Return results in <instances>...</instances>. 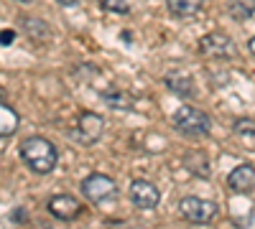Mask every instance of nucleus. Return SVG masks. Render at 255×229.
<instances>
[{
	"instance_id": "obj_9",
	"label": "nucleus",
	"mask_w": 255,
	"mask_h": 229,
	"mask_svg": "<svg viewBox=\"0 0 255 229\" xmlns=\"http://www.w3.org/2000/svg\"><path fill=\"white\" fill-rule=\"evenodd\" d=\"M227 186L235 194H248L253 186H255V168L250 163H243V165H238L235 171H230V176H227Z\"/></svg>"
},
{
	"instance_id": "obj_17",
	"label": "nucleus",
	"mask_w": 255,
	"mask_h": 229,
	"mask_svg": "<svg viewBox=\"0 0 255 229\" xmlns=\"http://www.w3.org/2000/svg\"><path fill=\"white\" fill-rule=\"evenodd\" d=\"M235 133L238 135H255V120H250V117L235 120Z\"/></svg>"
},
{
	"instance_id": "obj_19",
	"label": "nucleus",
	"mask_w": 255,
	"mask_h": 229,
	"mask_svg": "<svg viewBox=\"0 0 255 229\" xmlns=\"http://www.w3.org/2000/svg\"><path fill=\"white\" fill-rule=\"evenodd\" d=\"M59 5H64V8H69V5H77V0H56Z\"/></svg>"
},
{
	"instance_id": "obj_6",
	"label": "nucleus",
	"mask_w": 255,
	"mask_h": 229,
	"mask_svg": "<svg viewBox=\"0 0 255 229\" xmlns=\"http://www.w3.org/2000/svg\"><path fill=\"white\" fill-rule=\"evenodd\" d=\"M128 196H130V201L138 206V209H153V206H158V201H161L158 186L151 183V181H143V178H135L130 183Z\"/></svg>"
},
{
	"instance_id": "obj_14",
	"label": "nucleus",
	"mask_w": 255,
	"mask_h": 229,
	"mask_svg": "<svg viewBox=\"0 0 255 229\" xmlns=\"http://www.w3.org/2000/svg\"><path fill=\"white\" fill-rule=\"evenodd\" d=\"M166 5L179 18H191V15H197L202 10L204 0H166Z\"/></svg>"
},
{
	"instance_id": "obj_18",
	"label": "nucleus",
	"mask_w": 255,
	"mask_h": 229,
	"mask_svg": "<svg viewBox=\"0 0 255 229\" xmlns=\"http://www.w3.org/2000/svg\"><path fill=\"white\" fill-rule=\"evenodd\" d=\"M15 38V33L13 31H8V28H3V46H10V41Z\"/></svg>"
},
{
	"instance_id": "obj_16",
	"label": "nucleus",
	"mask_w": 255,
	"mask_h": 229,
	"mask_svg": "<svg viewBox=\"0 0 255 229\" xmlns=\"http://www.w3.org/2000/svg\"><path fill=\"white\" fill-rule=\"evenodd\" d=\"M102 8L113 13H130V0H102Z\"/></svg>"
},
{
	"instance_id": "obj_2",
	"label": "nucleus",
	"mask_w": 255,
	"mask_h": 229,
	"mask_svg": "<svg viewBox=\"0 0 255 229\" xmlns=\"http://www.w3.org/2000/svg\"><path fill=\"white\" fill-rule=\"evenodd\" d=\"M174 125H176V130H181L184 135H191V138L209 135V130H212L209 115L197 110V107H191V105H181L174 112Z\"/></svg>"
},
{
	"instance_id": "obj_7",
	"label": "nucleus",
	"mask_w": 255,
	"mask_h": 229,
	"mask_svg": "<svg viewBox=\"0 0 255 229\" xmlns=\"http://www.w3.org/2000/svg\"><path fill=\"white\" fill-rule=\"evenodd\" d=\"M102 130H105V122L100 115L95 112H82L79 120H77V130H74V138L82 143V145H92L102 138Z\"/></svg>"
},
{
	"instance_id": "obj_10",
	"label": "nucleus",
	"mask_w": 255,
	"mask_h": 229,
	"mask_svg": "<svg viewBox=\"0 0 255 229\" xmlns=\"http://www.w3.org/2000/svg\"><path fill=\"white\" fill-rule=\"evenodd\" d=\"M20 28H23V33H26L28 38H33V41H46V38L51 36L46 20H41V18H28V15H23V18H20Z\"/></svg>"
},
{
	"instance_id": "obj_12",
	"label": "nucleus",
	"mask_w": 255,
	"mask_h": 229,
	"mask_svg": "<svg viewBox=\"0 0 255 229\" xmlns=\"http://www.w3.org/2000/svg\"><path fill=\"white\" fill-rule=\"evenodd\" d=\"M166 84L171 92L181 94V97H191L194 94V79H191L189 74H181V72H174L166 76Z\"/></svg>"
},
{
	"instance_id": "obj_21",
	"label": "nucleus",
	"mask_w": 255,
	"mask_h": 229,
	"mask_svg": "<svg viewBox=\"0 0 255 229\" xmlns=\"http://www.w3.org/2000/svg\"><path fill=\"white\" fill-rule=\"evenodd\" d=\"M15 3H23V5H28V3H33V0H15Z\"/></svg>"
},
{
	"instance_id": "obj_5",
	"label": "nucleus",
	"mask_w": 255,
	"mask_h": 229,
	"mask_svg": "<svg viewBox=\"0 0 255 229\" xmlns=\"http://www.w3.org/2000/svg\"><path fill=\"white\" fill-rule=\"evenodd\" d=\"M79 189H82L84 199L92 201V204H100V201H105V199H110V196L118 194L115 181H113L110 176H105V173H92V176H87V178L82 181Z\"/></svg>"
},
{
	"instance_id": "obj_8",
	"label": "nucleus",
	"mask_w": 255,
	"mask_h": 229,
	"mask_svg": "<svg viewBox=\"0 0 255 229\" xmlns=\"http://www.w3.org/2000/svg\"><path fill=\"white\" fill-rule=\"evenodd\" d=\"M49 212H51V217H56L61 222H69V219H77L82 214V204L69 194H59L49 201Z\"/></svg>"
},
{
	"instance_id": "obj_1",
	"label": "nucleus",
	"mask_w": 255,
	"mask_h": 229,
	"mask_svg": "<svg viewBox=\"0 0 255 229\" xmlns=\"http://www.w3.org/2000/svg\"><path fill=\"white\" fill-rule=\"evenodd\" d=\"M20 158H23V163L28 165V168L33 173H51L56 168V145L46 138L41 135H33V138H26L23 143H20Z\"/></svg>"
},
{
	"instance_id": "obj_11",
	"label": "nucleus",
	"mask_w": 255,
	"mask_h": 229,
	"mask_svg": "<svg viewBox=\"0 0 255 229\" xmlns=\"http://www.w3.org/2000/svg\"><path fill=\"white\" fill-rule=\"evenodd\" d=\"M102 99L115 110H133L135 107V97L130 92H125V89H105Z\"/></svg>"
},
{
	"instance_id": "obj_20",
	"label": "nucleus",
	"mask_w": 255,
	"mask_h": 229,
	"mask_svg": "<svg viewBox=\"0 0 255 229\" xmlns=\"http://www.w3.org/2000/svg\"><path fill=\"white\" fill-rule=\"evenodd\" d=\"M248 51H250V54H253V56H255V36H253V38H250V41H248Z\"/></svg>"
},
{
	"instance_id": "obj_13",
	"label": "nucleus",
	"mask_w": 255,
	"mask_h": 229,
	"mask_svg": "<svg viewBox=\"0 0 255 229\" xmlns=\"http://www.w3.org/2000/svg\"><path fill=\"white\" fill-rule=\"evenodd\" d=\"M18 122H20L18 112L8 105V102H3V105H0V135L10 138V135L18 130Z\"/></svg>"
},
{
	"instance_id": "obj_15",
	"label": "nucleus",
	"mask_w": 255,
	"mask_h": 229,
	"mask_svg": "<svg viewBox=\"0 0 255 229\" xmlns=\"http://www.w3.org/2000/svg\"><path fill=\"white\" fill-rule=\"evenodd\" d=\"M227 10H230V15H235L238 20H245V18H250V15H253V10H255V8H253L250 3H245V0H232Z\"/></svg>"
},
{
	"instance_id": "obj_4",
	"label": "nucleus",
	"mask_w": 255,
	"mask_h": 229,
	"mask_svg": "<svg viewBox=\"0 0 255 229\" xmlns=\"http://www.w3.org/2000/svg\"><path fill=\"white\" fill-rule=\"evenodd\" d=\"M199 51L207 56V59H232L235 56V44H232V38L222 31H212L207 36L199 38Z\"/></svg>"
},
{
	"instance_id": "obj_3",
	"label": "nucleus",
	"mask_w": 255,
	"mask_h": 229,
	"mask_svg": "<svg viewBox=\"0 0 255 229\" xmlns=\"http://www.w3.org/2000/svg\"><path fill=\"white\" fill-rule=\"evenodd\" d=\"M179 212L186 222H194V224H207L217 217V204L202 199V196H184L179 201Z\"/></svg>"
}]
</instances>
